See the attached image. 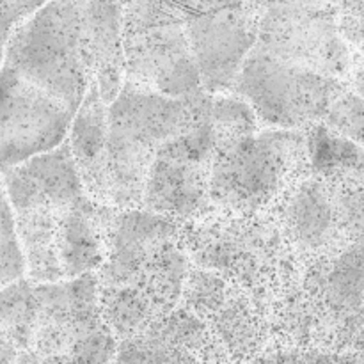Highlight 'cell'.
I'll list each match as a JSON object with an SVG mask.
<instances>
[{"instance_id":"6da1fadb","label":"cell","mask_w":364,"mask_h":364,"mask_svg":"<svg viewBox=\"0 0 364 364\" xmlns=\"http://www.w3.org/2000/svg\"><path fill=\"white\" fill-rule=\"evenodd\" d=\"M2 68L73 114L91 84L110 105L124 84L123 0H50L11 34Z\"/></svg>"},{"instance_id":"7a4b0ae2","label":"cell","mask_w":364,"mask_h":364,"mask_svg":"<svg viewBox=\"0 0 364 364\" xmlns=\"http://www.w3.org/2000/svg\"><path fill=\"white\" fill-rule=\"evenodd\" d=\"M191 267L176 223L142 208L117 210L95 272L100 316L114 340L137 336L174 311Z\"/></svg>"},{"instance_id":"3957f363","label":"cell","mask_w":364,"mask_h":364,"mask_svg":"<svg viewBox=\"0 0 364 364\" xmlns=\"http://www.w3.org/2000/svg\"><path fill=\"white\" fill-rule=\"evenodd\" d=\"M363 244L301 263L270 309V347L363 354Z\"/></svg>"},{"instance_id":"277c9868","label":"cell","mask_w":364,"mask_h":364,"mask_svg":"<svg viewBox=\"0 0 364 364\" xmlns=\"http://www.w3.org/2000/svg\"><path fill=\"white\" fill-rule=\"evenodd\" d=\"M192 267L220 277L267 311L297 276L301 263L267 212L212 208L180 224Z\"/></svg>"},{"instance_id":"5b68a950","label":"cell","mask_w":364,"mask_h":364,"mask_svg":"<svg viewBox=\"0 0 364 364\" xmlns=\"http://www.w3.org/2000/svg\"><path fill=\"white\" fill-rule=\"evenodd\" d=\"M210 95L169 98L124 82L107 110V198L116 210L141 206L146 174L160 146L208 112Z\"/></svg>"},{"instance_id":"8992f818","label":"cell","mask_w":364,"mask_h":364,"mask_svg":"<svg viewBox=\"0 0 364 364\" xmlns=\"http://www.w3.org/2000/svg\"><path fill=\"white\" fill-rule=\"evenodd\" d=\"M363 160L313 164L265 210L299 262L363 244Z\"/></svg>"},{"instance_id":"52a82bcc","label":"cell","mask_w":364,"mask_h":364,"mask_svg":"<svg viewBox=\"0 0 364 364\" xmlns=\"http://www.w3.org/2000/svg\"><path fill=\"white\" fill-rule=\"evenodd\" d=\"M0 178L23 255V277L34 284L63 281L59 270L60 240L71 212L87 196L68 142L2 169Z\"/></svg>"},{"instance_id":"ba28073f","label":"cell","mask_w":364,"mask_h":364,"mask_svg":"<svg viewBox=\"0 0 364 364\" xmlns=\"http://www.w3.org/2000/svg\"><path fill=\"white\" fill-rule=\"evenodd\" d=\"M311 166V130L258 128L245 134H213L210 206L226 212H265Z\"/></svg>"},{"instance_id":"9c48e42d","label":"cell","mask_w":364,"mask_h":364,"mask_svg":"<svg viewBox=\"0 0 364 364\" xmlns=\"http://www.w3.org/2000/svg\"><path fill=\"white\" fill-rule=\"evenodd\" d=\"M252 48L363 91V52L343 38L333 0H265Z\"/></svg>"},{"instance_id":"30bf717a","label":"cell","mask_w":364,"mask_h":364,"mask_svg":"<svg viewBox=\"0 0 364 364\" xmlns=\"http://www.w3.org/2000/svg\"><path fill=\"white\" fill-rule=\"evenodd\" d=\"M124 82L169 98L203 92L183 20L169 0H123Z\"/></svg>"},{"instance_id":"8fae6325","label":"cell","mask_w":364,"mask_h":364,"mask_svg":"<svg viewBox=\"0 0 364 364\" xmlns=\"http://www.w3.org/2000/svg\"><path fill=\"white\" fill-rule=\"evenodd\" d=\"M348 85L251 48L230 92L251 107L262 128L311 130Z\"/></svg>"},{"instance_id":"7c38bea8","label":"cell","mask_w":364,"mask_h":364,"mask_svg":"<svg viewBox=\"0 0 364 364\" xmlns=\"http://www.w3.org/2000/svg\"><path fill=\"white\" fill-rule=\"evenodd\" d=\"M212 146L208 107L205 117L160 146L146 174L139 208L178 226L206 212Z\"/></svg>"},{"instance_id":"4fadbf2b","label":"cell","mask_w":364,"mask_h":364,"mask_svg":"<svg viewBox=\"0 0 364 364\" xmlns=\"http://www.w3.org/2000/svg\"><path fill=\"white\" fill-rule=\"evenodd\" d=\"M21 347L39 358H59L102 331L95 274L57 283H31Z\"/></svg>"},{"instance_id":"5bb4252c","label":"cell","mask_w":364,"mask_h":364,"mask_svg":"<svg viewBox=\"0 0 364 364\" xmlns=\"http://www.w3.org/2000/svg\"><path fill=\"white\" fill-rule=\"evenodd\" d=\"M180 304L208 329L233 364H247L270 347L265 309L213 274L191 267Z\"/></svg>"},{"instance_id":"9a60e30c","label":"cell","mask_w":364,"mask_h":364,"mask_svg":"<svg viewBox=\"0 0 364 364\" xmlns=\"http://www.w3.org/2000/svg\"><path fill=\"white\" fill-rule=\"evenodd\" d=\"M71 119L63 103L0 68V171L63 144Z\"/></svg>"},{"instance_id":"2e32d148","label":"cell","mask_w":364,"mask_h":364,"mask_svg":"<svg viewBox=\"0 0 364 364\" xmlns=\"http://www.w3.org/2000/svg\"><path fill=\"white\" fill-rule=\"evenodd\" d=\"M112 364H233L191 311H174L128 340L116 341Z\"/></svg>"},{"instance_id":"e0dca14e","label":"cell","mask_w":364,"mask_h":364,"mask_svg":"<svg viewBox=\"0 0 364 364\" xmlns=\"http://www.w3.org/2000/svg\"><path fill=\"white\" fill-rule=\"evenodd\" d=\"M107 110L109 105L98 95L96 85L91 84L82 103L75 110L68 128L66 142L84 191L95 201L110 206L107 198L105 173Z\"/></svg>"},{"instance_id":"ac0fdd59","label":"cell","mask_w":364,"mask_h":364,"mask_svg":"<svg viewBox=\"0 0 364 364\" xmlns=\"http://www.w3.org/2000/svg\"><path fill=\"white\" fill-rule=\"evenodd\" d=\"M363 91L348 85L323 116L320 127L329 134L345 139L355 146H363Z\"/></svg>"},{"instance_id":"d6986e66","label":"cell","mask_w":364,"mask_h":364,"mask_svg":"<svg viewBox=\"0 0 364 364\" xmlns=\"http://www.w3.org/2000/svg\"><path fill=\"white\" fill-rule=\"evenodd\" d=\"M25 276L23 255L18 242L14 215L0 178V288Z\"/></svg>"},{"instance_id":"ffe728a7","label":"cell","mask_w":364,"mask_h":364,"mask_svg":"<svg viewBox=\"0 0 364 364\" xmlns=\"http://www.w3.org/2000/svg\"><path fill=\"white\" fill-rule=\"evenodd\" d=\"M50 0H0V68L11 34Z\"/></svg>"},{"instance_id":"44dd1931","label":"cell","mask_w":364,"mask_h":364,"mask_svg":"<svg viewBox=\"0 0 364 364\" xmlns=\"http://www.w3.org/2000/svg\"><path fill=\"white\" fill-rule=\"evenodd\" d=\"M183 18L224 11H252L262 13L265 0H169Z\"/></svg>"},{"instance_id":"7402d4cb","label":"cell","mask_w":364,"mask_h":364,"mask_svg":"<svg viewBox=\"0 0 364 364\" xmlns=\"http://www.w3.org/2000/svg\"><path fill=\"white\" fill-rule=\"evenodd\" d=\"M340 27L348 45L363 52V0H333Z\"/></svg>"},{"instance_id":"603a6c76","label":"cell","mask_w":364,"mask_h":364,"mask_svg":"<svg viewBox=\"0 0 364 364\" xmlns=\"http://www.w3.org/2000/svg\"><path fill=\"white\" fill-rule=\"evenodd\" d=\"M247 364H309L308 352L297 348L269 347Z\"/></svg>"},{"instance_id":"cb8c5ba5","label":"cell","mask_w":364,"mask_h":364,"mask_svg":"<svg viewBox=\"0 0 364 364\" xmlns=\"http://www.w3.org/2000/svg\"><path fill=\"white\" fill-rule=\"evenodd\" d=\"M309 364H363V354H322L308 352Z\"/></svg>"},{"instance_id":"d4e9b609","label":"cell","mask_w":364,"mask_h":364,"mask_svg":"<svg viewBox=\"0 0 364 364\" xmlns=\"http://www.w3.org/2000/svg\"><path fill=\"white\" fill-rule=\"evenodd\" d=\"M20 354L23 352L16 347V343L0 331V364H14Z\"/></svg>"},{"instance_id":"484cf974","label":"cell","mask_w":364,"mask_h":364,"mask_svg":"<svg viewBox=\"0 0 364 364\" xmlns=\"http://www.w3.org/2000/svg\"><path fill=\"white\" fill-rule=\"evenodd\" d=\"M14 364H66V355H59V358H39V355L31 354V352H23L14 361Z\"/></svg>"}]
</instances>
